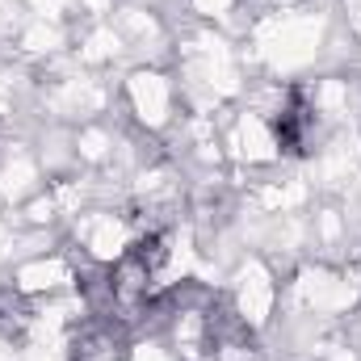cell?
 Here are the masks:
<instances>
[{
  "label": "cell",
  "mask_w": 361,
  "mask_h": 361,
  "mask_svg": "<svg viewBox=\"0 0 361 361\" xmlns=\"http://www.w3.org/2000/svg\"><path fill=\"white\" fill-rule=\"evenodd\" d=\"M307 135H311V109H307L298 97H290V105L277 109V143H281L286 152H302Z\"/></svg>",
  "instance_id": "obj_1"
}]
</instances>
